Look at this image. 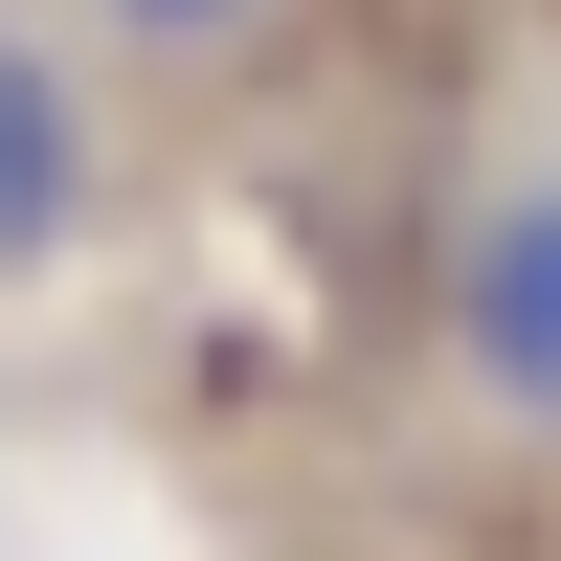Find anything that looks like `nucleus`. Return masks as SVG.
Masks as SVG:
<instances>
[{
    "label": "nucleus",
    "mask_w": 561,
    "mask_h": 561,
    "mask_svg": "<svg viewBox=\"0 0 561 561\" xmlns=\"http://www.w3.org/2000/svg\"><path fill=\"white\" fill-rule=\"evenodd\" d=\"M90 180H113V135H90V90L45 68L23 23H0V293L90 248Z\"/></svg>",
    "instance_id": "2"
},
{
    "label": "nucleus",
    "mask_w": 561,
    "mask_h": 561,
    "mask_svg": "<svg viewBox=\"0 0 561 561\" xmlns=\"http://www.w3.org/2000/svg\"><path fill=\"white\" fill-rule=\"evenodd\" d=\"M427 359H449V404L494 449H561V113L472 158L449 270H427Z\"/></svg>",
    "instance_id": "1"
},
{
    "label": "nucleus",
    "mask_w": 561,
    "mask_h": 561,
    "mask_svg": "<svg viewBox=\"0 0 561 561\" xmlns=\"http://www.w3.org/2000/svg\"><path fill=\"white\" fill-rule=\"evenodd\" d=\"M90 23H113L135 68H225V45H270V0H90Z\"/></svg>",
    "instance_id": "3"
}]
</instances>
